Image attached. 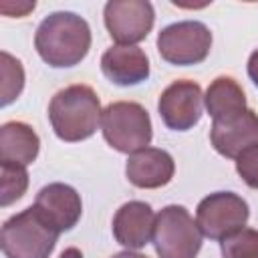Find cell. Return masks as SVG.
<instances>
[{
	"label": "cell",
	"instance_id": "1",
	"mask_svg": "<svg viewBox=\"0 0 258 258\" xmlns=\"http://www.w3.org/2000/svg\"><path fill=\"white\" fill-rule=\"evenodd\" d=\"M89 22L69 10H56L44 16L34 32V48L38 56L52 69H69L79 64L91 48Z\"/></svg>",
	"mask_w": 258,
	"mask_h": 258
},
{
	"label": "cell",
	"instance_id": "2",
	"mask_svg": "<svg viewBox=\"0 0 258 258\" xmlns=\"http://www.w3.org/2000/svg\"><path fill=\"white\" fill-rule=\"evenodd\" d=\"M101 101L89 85H69L48 103V121L60 141L77 143L93 137L101 127Z\"/></svg>",
	"mask_w": 258,
	"mask_h": 258
},
{
	"label": "cell",
	"instance_id": "3",
	"mask_svg": "<svg viewBox=\"0 0 258 258\" xmlns=\"http://www.w3.org/2000/svg\"><path fill=\"white\" fill-rule=\"evenodd\" d=\"M58 234L60 232L30 206L2 224L0 248L6 258H48L56 246Z\"/></svg>",
	"mask_w": 258,
	"mask_h": 258
},
{
	"label": "cell",
	"instance_id": "4",
	"mask_svg": "<svg viewBox=\"0 0 258 258\" xmlns=\"http://www.w3.org/2000/svg\"><path fill=\"white\" fill-rule=\"evenodd\" d=\"M101 133L109 147L131 155L149 147L153 139V125L143 105L135 101H115L103 109Z\"/></svg>",
	"mask_w": 258,
	"mask_h": 258
},
{
	"label": "cell",
	"instance_id": "5",
	"mask_svg": "<svg viewBox=\"0 0 258 258\" xmlns=\"http://www.w3.org/2000/svg\"><path fill=\"white\" fill-rule=\"evenodd\" d=\"M151 242L159 258H198L204 234L183 206L171 204L155 216Z\"/></svg>",
	"mask_w": 258,
	"mask_h": 258
},
{
	"label": "cell",
	"instance_id": "6",
	"mask_svg": "<svg viewBox=\"0 0 258 258\" xmlns=\"http://www.w3.org/2000/svg\"><path fill=\"white\" fill-rule=\"evenodd\" d=\"M212 48V32L200 20H179L167 24L157 34L159 56L175 67L200 64Z\"/></svg>",
	"mask_w": 258,
	"mask_h": 258
},
{
	"label": "cell",
	"instance_id": "7",
	"mask_svg": "<svg viewBox=\"0 0 258 258\" xmlns=\"http://www.w3.org/2000/svg\"><path fill=\"white\" fill-rule=\"evenodd\" d=\"M248 218V202L234 191H214L206 196L196 208V222L202 234L218 242L246 228Z\"/></svg>",
	"mask_w": 258,
	"mask_h": 258
},
{
	"label": "cell",
	"instance_id": "8",
	"mask_svg": "<svg viewBox=\"0 0 258 258\" xmlns=\"http://www.w3.org/2000/svg\"><path fill=\"white\" fill-rule=\"evenodd\" d=\"M109 36L121 46H135L145 40L155 22L153 4L147 0H109L103 8Z\"/></svg>",
	"mask_w": 258,
	"mask_h": 258
},
{
	"label": "cell",
	"instance_id": "9",
	"mask_svg": "<svg viewBox=\"0 0 258 258\" xmlns=\"http://www.w3.org/2000/svg\"><path fill=\"white\" fill-rule=\"evenodd\" d=\"M161 121L171 131L194 129L204 115V93L196 81L177 79L163 89L157 101Z\"/></svg>",
	"mask_w": 258,
	"mask_h": 258
},
{
	"label": "cell",
	"instance_id": "10",
	"mask_svg": "<svg viewBox=\"0 0 258 258\" xmlns=\"http://www.w3.org/2000/svg\"><path fill=\"white\" fill-rule=\"evenodd\" d=\"M210 141L222 157L238 159L246 149L258 145V113L244 109L234 117L212 121Z\"/></svg>",
	"mask_w": 258,
	"mask_h": 258
},
{
	"label": "cell",
	"instance_id": "11",
	"mask_svg": "<svg viewBox=\"0 0 258 258\" xmlns=\"http://www.w3.org/2000/svg\"><path fill=\"white\" fill-rule=\"evenodd\" d=\"M32 206L60 234L73 230L83 216V202L79 191L73 185L60 181H52L40 187Z\"/></svg>",
	"mask_w": 258,
	"mask_h": 258
},
{
	"label": "cell",
	"instance_id": "12",
	"mask_svg": "<svg viewBox=\"0 0 258 258\" xmlns=\"http://www.w3.org/2000/svg\"><path fill=\"white\" fill-rule=\"evenodd\" d=\"M155 212L147 202H125L113 216V236L127 250H141L153 238Z\"/></svg>",
	"mask_w": 258,
	"mask_h": 258
},
{
	"label": "cell",
	"instance_id": "13",
	"mask_svg": "<svg viewBox=\"0 0 258 258\" xmlns=\"http://www.w3.org/2000/svg\"><path fill=\"white\" fill-rule=\"evenodd\" d=\"M175 161L159 147H145L127 157L125 175L131 185L141 189H157L173 179Z\"/></svg>",
	"mask_w": 258,
	"mask_h": 258
},
{
	"label": "cell",
	"instance_id": "14",
	"mask_svg": "<svg viewBox=\"0 0 258 258\" xmlns=\"http://www.w3.org/2000/svg\"><path fill=\"white\" fill-rule=\"evenodd\" d=\"M103 75L119 87H135L149 79V58L139 46L115 44L101 56Z\"/></svg>",
	"mask_w": 258,
	"mask_h": 258
},
{
	"label": "cell",
	"instance_id": "15",
	"mask_svg": "<svg viewBox=\"0 0 258 258\" xmlns=\"http://www.w3.org/2000/svg\"><path fill=\"white\" fill-rule=\"evenodd\" d=\"M40 151L36 131L24 121H6L0 127V161L14 165H30Z\"/></svg>",
	"mask_w": 258,
	"mask_h": 258
},
{
	"label": "cell",
	"instance_id": "16",
	"mask_svg": "<svg viewBox=\"0 0 258 258\" xmlns=\"http://www.w3.org/2000/svg\"><path fill=\"white\" fill-rule=\"evenodd\" d=\"M204 107L212 121H222L242 113L246 107V95L234 77H216L204 95Z\"/></svg>",
	"mask_w": 258,
	"mask_h": 258
},
{
	"label": "cell",
	"instance_id": "17",
	"mask_svg": "<svg viewBox=\"0 0 258 258\" xmlns=\"http://www.w3.org/2000/svg\"><path fill=\"white\" fill-rule=\"evenodd\" d=\"M0 71H2V93H0V105L8 107L10 103H14L22 89H24V67L22 62L12 56L10 52L2 50L0 52Z\"/></svg>",
	"mask_w": 258,
	"mask_h": 258
},
{
	"label": "cell",
	"instance_id": "18",
	"mask_svg": "<svg viewBox=\"0 0 258 258\" xmlns=\"http://www.w3.org/2000/svg\"><path fill=\"white\" fill-rule=\"evenodd\" d=\"M28 187V171L22 165L0 161V206L6 208L18 202Z\"/></svg>",
	"mask_w": 258,
	"mask_h": 258
},
{
	"label": "cell",
	"instance_id": "19",
	"mask_svg": "<svg viewBox=\"0 0 258 258\" xmlns=\"http://www.w3.org/2000/svg\"><path fill=\"white\" fill-rule=\"evenodd\" d=\"M222 258H258V230L242 228L220 240Z\"/></svg>",
	"mask_w": 258,
	"mask_h": 258
},
{
	"label": "cell",
	"instance_id": "20",
	"mask_svg": "<svg viewBox=\"0 0 258 258\" xmlns=\"http://www.w3.org/2000/svg\"><path fill=\"white\" fill-rule=\"evenodd\" d=\"M236 171L248 187L258 189V145L246 149L236 159Z\"/></svg>",
	"mask_w": 258,
	"mask_h": 258
},
{
	"label": "cell",
	"instance_id": "21",
	"mask_svg": "<svg viewBox=\"0 0 258 258\" xmlns=\"http://www.w3.org/2000/svg\"><path fill=\"white\" fill-rule=\"evenodd\" d=\"M34 2H22V4H10V2H2L0 4V10H2V14H6V16H24L26 12H30V10H34Z\"/></svg>",
	"mask_w": 258,
	"mask_h": 258
},
{
	"label": "cell",
	"instance_id": "22",
	"mask_svg": "<svg viewBox=\"0 0 258 258\" xmlns=\"http://www.w3.org/2000/svg\"><path fill=\"white\" fill-rule=\"evenodd\" d=\"M248 77H250V81L254 83V87L258 89V48L248 56Z\"/></svg>",
	"mask_w": 258,
	"mask_h": 258
},
{
	"label": "cell",
	"instance_id": "23",
	"mask_svg": "<svg viewBox=\"0 0 258 258\" xmlns=\"http://www.w3.org/2000/svg\"><path fill=\"white\" fill-rule=\"evenodd\" d=\"M111 258H147L145 254H139V252H133V250H123L119 254H113Z\"/></svg>",
	"mask_w": 258,
	"mask_h": 258
},
{
	"label": "cell",
	"instance_id": "24",
	"mask_svg": "<svg viewBox=\"0 0 258 258\" xmlns=\"http://www.w3.org/2000/svg\"><path fill=\"white\" fill-rule=\"evenodd\" d=\"M58 258H83V252L79 250V248H75V246H71V248H67Z\"/></svg>",
	"mask_w": 258,
	"mask_h": 258
}]
</instances>
